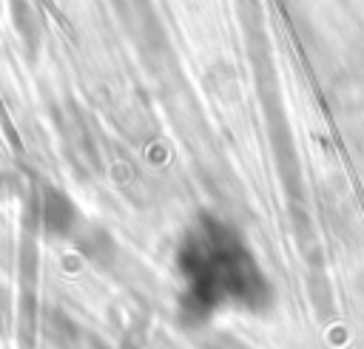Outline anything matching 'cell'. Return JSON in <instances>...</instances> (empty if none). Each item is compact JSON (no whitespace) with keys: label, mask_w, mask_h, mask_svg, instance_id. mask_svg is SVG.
Returning a JSON list of instances; mask_svg holds the SVG:
<instances>
[{"label":"cell","mask_w":364,"mask_h":349,"mask_svg":"<svg viewBox=\"0 0 364 349\" xmlns=\"http://www.w3.org/2000/svg\"><path fill=\"white\" fill-rule=\"evenodd\" d=\"M40 218H43V227H46L51 236H68V233L80 224V221H77L80 216H77L71 199H68L65 193H60V190H46Z\"/></svg>","instance_id":"1"}]
</instances>
